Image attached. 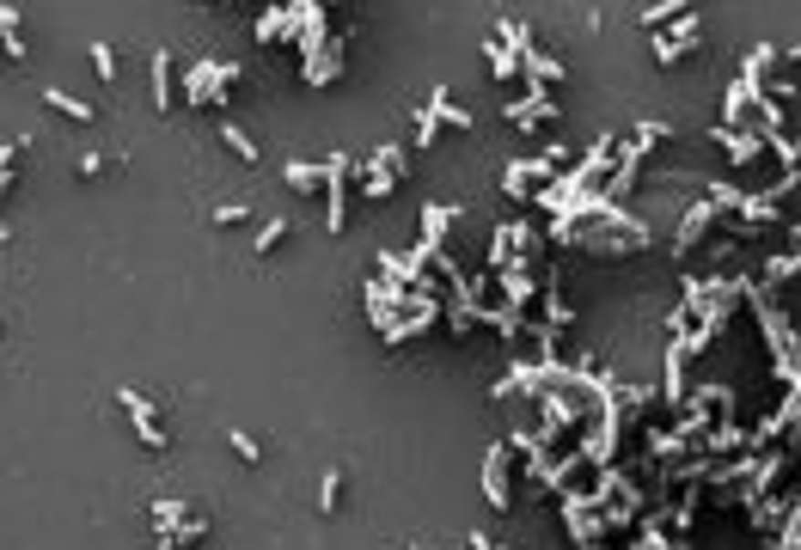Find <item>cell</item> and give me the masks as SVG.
I'll return each instance as SVG.
<instances>
[{
    "mask_svg": "<svg viewBox=\"0 0 801 550\" xmlns=\"http://www.w3.org/2000/svg\"><path fill=\"white\" fill-rule=\"evenodd\" d=\"M411 550H441V545H411Z\"/></svg>",
    "mask_w": 801,
    "mask_h": 550,
    "instance_id": "f6af8a7d",
    "label": "cell"
},
{
    "mask_svg": "<svg viewBox=\"0 0 801 550\" xmlns=\"http://www.w3.org/2000/svg\"><path fill=\"white\" fill-rule=\"evenodd\" d=\"M533 178H557V171L545 160H508V165H502V190H508V196H520V202L533 196Z\"/></svg>",
    "mask_w": 801,
    "mask_h": 550,
    "instance_id": "8fae6325",
    "label": "cell"
},
{
    "mask_svg": "<svg viewBox=\"0 0 801 550\" xmlns=\"http://www.w3.org/2000/svg\"><path fill=\"white\" fill-rule=\"evenodd\" d=\"M43 104H49V110H62V117H74V122H92V104L74 99V92H62V86H43Z\"/></svg>",
    "mask_w": 801,
    "mask_h": 550,
    "instance_id": "d6986e66",
    "label": "cell"
},
{
    "mask_svg": "<svg viewBox=\"0 0 801 550\" xmlns=\"http://www.w3.org/2000/svg\"><path fill=\"white\" fill-rule=\"evenodd\" d=\"M484 61H490L495 80H514V74H520V56H514L508 43H484Z\"/></svg>",
    "mask_w": 801,
    "mask_h": 550,
    "instance_id": "603a6c76",
    "label": "cell"
},
{
    "mask_svg": "<svg viewBox=\"0 0 801 550\" xmlns=\"http://www.w3.org/2000/svg\"><path fill=\"white\" fill-rule=\"evenodd\" d=\"M685 367H692V355H685V343H667V379H661V398H667V410H685V398H692V386H685Z\"/></svg>",
    "mask_w": 801,
    "mask_h": 550,
    "instance_id": "52a82bcc",
    "label": "cell"
},
{
    "mask_svg": "<svg viewBox=\"0 0 801 550\" xmlns=\"http://www.w3.org/2000/svg\"><path fill=\"white\" fill-rule=\"evenodd\" d=\"M190 520V502H178V495H160V502H153V526L160 532H178Z\"/></svg>",
    "mask_w": 801,
    "mask_h": 550,
    "instance_id": "44dd1931",
    "label": "cell"
},
{
    "mask_svg": "<svg viewBox=\"0 0 801 550\" xmlns=\"http://www.w3.org/2000/svg\"><path fill=\"white\" fill-rule=\"evenodd\" d=\"M0 49H6L13 61H25V37H19V31H0Z\"/></svg>",
    "mask_w": 801,
    "mask_h": 550,
    "instance_id": "f35d334b",
    "label": "cell"
},
{
    "mask_svg": "<svg viewBox=\"0 0 801 550\" xmlns=\"http://www.w3.org/2000/svg\"><path fill=\"white\" fill-rule=\"evenodd\" d=\"M147 74H153V104H160V110H172V56H165V49H153Z\"/></svg>",
    "mask_w": 801,
    "mask_h": 550,
    "instance_id": "ffe728a7",
    "label": "cell"
},
{
    "mask_svg": "<svg viewBox=\"0 0 801 550\" xmlns=\"http://www.w3.org/2000/svg\"><path fill=\"white\" fill-rule=\"evenodd\" d=\"M722 221V208L710 202V196H698V202L685 208V214H679V233H673V257H692V244L703 239V233H710V226Z\"/></svg>",
    "mask_w": 801,
    "mask_h": 550,
    "instance_id": "8992f818",
    "label": "cell"
},
{
    "mask_svg": "<svg viewBox=\"0 0 801 550\" xmlns=\"http://www.w3.org/2000/svg\"><path fill=\"white\" fill-rule=\"evenodd\" d=\"M441 318H447V330H453V337H472V330L484 325V318H477V306H447Z\"/></svg>",
    "mask_w": 801,
    "mask_h": 550,
    "instance_id": "83f0119b",
    "label": "cell"
},
{
    "mask_svg": "<svg viewBox=\"0 0 801 550\" xmlns=\"http://www.w3.org/2000/svg\"><path fill=\"white\" fill-rule=\"evenodd\" d=\"M233 80H239V61H196L184 74V99L196 104V110H203V104H226Z\"/></svg>",
    "mask_w": 801,
    "mask_h": 550,
    "instance_id": "7a4b0ae2",
    "label": "cell"
},
{
    "mask_svg": "<svg viewBox=\"0 0 801 550\" xmlns=\"http://www.w3.org/2000/svg\"><path fill=\"white\" fill-rule=\"evenodd\" d=\"M520 74H526L533 86H557V80H563V61H557V56H538L533 43H526V49H520Z\"/></svg>",
    "mask_w": 801,
    "mask_h": 550,
    "instance_id": "4fadbf2b",
    "label": "cell"
},
{
    "mask_svg": "<svg viewBox=\"0 0 801 550\" xmlns=\"http://www.w3.org/2000/svg\"><path fill=\"white\" fill-rule=\"evenodd\" d=\"M226 441H233V452H239V459H245V465H257V459H264V447H257V441H251L245 428H233V434H226Z\"/></svg>",
    "mask_w": 801,
    "mask_h": 550,
    "instance_id": "e575fe53",
    "label": "cell"
},
{
    "mask_svg": "<svg viewBox=\"0 0 801 550\" xmlns=\"http://www.w3.org/2000/svg\"><path fill=\"white\" fill-rule=\"evenodd\" d=\"M667 135H673L667 122H637V141H630V153H637V160H649V147H661Z\"/></svg>",
    "mask_w": 801,
    "mask_h": 550,
    "instance_id": "d4e9b609",
    "label": "cell"
},
{
    "mask_svg": "<svg viewBox=\"0 0 801 550\" xmlns=\"http://www.w3.org/2000/svg\"><path fill=\"white\" fill-rule=\"evenodd\" d=\"M361 190H368L373 202H386L391 190H398V171H391V165H386V160H380V153H373V160H368V165H361Z\"/></svg>",
    "mask_w": 801,
    "mask_h": 550,
    "instance_id": "2e32d148",
    "label": "cell"
},
{
    "mask_svg": "<svg viewBox=\"0 0 801 550\" xmlns=\"http://www.w3.org/2000/svg\"><path fill=\"white\" fill-rule=\"evenodd\" d=\"M685 6H692V0H655V6L642 13V25H649V31H661V25H673L679 13H685Z\"/></svg>",
    "mask_w": 801,
    "mask_h": 550,
    "instance_id": "f1b7e54d",
    "label": "cell"
},
{
    "mask_svg": "<svg viewBox=\"0 0 801 550\" xmlns=\"http://www.w3.org/2000/svg\"><path fill=\"white\" fill-rule=\"evenodd\" d=\"M92 67H99V80H104V86L117 80V56H110V43H92Z\"/></svg>",
    "mask_w": 801,
    "mask_h": 550,
    "instance_id": "d590c367",
    "label": "cell"
},
{
    "mask_svg": "<svg viewBox=\"0 0 801 550\" xmlns=\"http://www.w3.org/2000/svg\"><path fill=\"white\" fill-rule=\"evenodd\" d=\"M245 214H251L245 202H221V208H214V214H208V226H239V221H245Z\"/></svg>",
    "mask_w": 801,
    "mask_h": 550,
    "instance_id": "8d00e7d4",
    "label": "cell"
},
{
    "mask_svg": "<svg viewBox=\"0 0 801 550\" xmlns=\"http://www.w3.org/2000/svg\"><path fill=\"white\" fill-rule=\"evenodd\" d=\"M801 264H796V251H777V257H765V282L759 287H783V282H796Z\"/></svg>",
    "mask_w": 801,
    "mask_h": 550,
    "instance_id": "7402d4cb",
    "label": "cell"
},
{
    "mask_svg": "<svg viewBox=\"0 0 801 550\" xmlns=\"http://www.w3.org/2000/svg\"><path fill=\"white\" fill-rule=\"evenodd\" d=\"M117 404L129 410V422H135V434H141V447H160V452H165V422H160V404H153V398H141L135 386H117Z\"/></svg>",
    "mask_w": 801,
    "mask_h": 550,
    "instance_id": "277c9868",
    "label": "cell"
},
{
    "mask_svg": "<svg viewBox=\"0 0 801 550\" xmlns=\"http://www.w3.org/2000/svg\"><path fill=\"white\" fill-rule=\"evenodd\" d=\"M337 502H343V471L330 465L325 477H318V514H337Z\"/></svg>",
    "mask_w": 801,
    "mask_h": 550,
    "instance_id": "484cf974",
    "label": "cell"
},
{
    "mask_svg": "<svg viewBox=\"0 0 801 550\" xmlns=\"http://www.w3.org/2000/svg\"><path fill=\"white\" fill-rule=\"evenodd\" d=\"M796 264H801V244H796Z\"/></svg>",
    "mask_w": 801,
    "mask_h": 550,
    "instance_id": "bcb514c9",
    "label": "cell"
},
{
    "mask_svg": "<svg viewBox=\"0 0 801 550\" xmlns=\"http://www.w3.org/2000/svg\"><path fill=\"white\" fill-rule=\"evenodd\" d=\"M759 141L771 147V153H777V165H783V171H801V147L789 141V135H759Z\"/></svg>",
    "mask_w": 801,
    "mask_h": 550,
    "instance_id": "4316f807",
    "label": "cell"
},
{
    "mask_svg": "<svg viewBox=\"0 0 801 550\" xmlns=\"http://www.w3.org/2000/svg\"><path fill=\"white\" fill-rule=\"evenodd\" d=\"M416 153H429V147H434V135H441V117H434V110H429V104H422V110H416Z\"/></svg>",
    "mask_w": 801,
    "mask_h": 550,
    "instance_id": "f546056e",
    "label": "cell"
},
{
    "mask_svg": "<svg viewBox=\"0 0 801 550\" xmlns=\"http://www.w3.org/2000/svg\"><path fill=\"white\" fill-rule=\"evenodd\" d=\"M472 550H502V545H490V532H472Z\"/></svg>",
    "mask_w": 801,
    "mask_h": 550,
    "instance_id": "60d3db41",
    "label": "cell"
},
{
    "mask_svg": "<svg viewBox=\"0 0 801 550\" xmlns=\"http://www.w3.org/2000/svg\"><path fill=\"white\" fill-rule=\"evenodd\" d=\"M6 190H13V165L0 171V208H6Z\"/></svg>",
    "mask_w": 801,
    "mask_h": 550,
    "instance_id": "b9f144b4",
    "label": "cell"
},
{
    "mask_svg": "<svg viewBox=\"0 0 801 550\" xmlns=\"http://www.w3.org/2000/svg\"><path fill=\"white\" fill-rule=\"evenodd\" d=\"M484 502H490V508H508V447H502V441L484 447Z\"/></svg>",
    "mask_w": 801,
    "mask_h": 550,
    "instance_id": "ba28073f",
    "label": "cell"
},
{
    "mask_svg": "<svg viewBox=\"0 0 801 550\" xmlns=\"http://www.w3.org/2000/svg\"><path fill=\"white\" fill-rule=\"evenodd\" d=\"M282 183H288L294 196H312V190H325V160L312 165V160H288L282 165Z\"/></svg>",
    "mask_w": 801,
    "mask_h": 550,
    "instance_id": "7c38bea8",
    "label": "cell"
},
{
    "mask_svg": "<svg viewBox=\"0 0 801 550\" xmlns=\"http://www.w3.org/2000/svg\"><path fill=\"white\" fill-rule=\"evenodd\" d=\"M502 122H514V129H538V122H557L551 86H533V80H526V99H514L508 110H502Z\"/></svg>",
    "mask_w": 801,
    "mask_h": 550,
    "instance_id": "5b68a950",
    "label": "cell"
},
{
    "mask_svg": "<svg viewBox=\"0 0 801 550\" xmlns=\"http://www.w3.org/2000/svg\"><path fill=\"white\" fill-rule=\"evenodd\" d=\"M0 31H19V6H0Z\"/></svg>",
    "mask_w": 801,
    "mask_h": 550,
    "instance_id": "ab89813d",
    "label": "cell"
},
{
    "mask_svg": "<svg viewBox=\"0 0 801 550\" xmlns=\"http://www.w3.org/2000/svg\"><path fill=\"white\" fill-rule=\"evenodd\" d=\"M538 160L557 171V165H569V147H563V141H545V153H538Z\"/></svg>",
    "mask_w": 801,
    "mask_h": 550,
    "instance_id": "74e56055",
    "label": "cell"
},
{
    "mask_svg": "<svg viewBox=\"0 0 801 550\" xmlns=\"http://www.w3.org/2000/svg\"><path fill=\"white\" fill-rule=\"evenodd\" d=\"M508 226H514V257L538 269V257H545V226H533V221H508Z\"/></svg>",
    "mask_w": 801,
    "mask_h": 550,
    "instance_id": "5bb4252c",
    "label": "cell"
},
{
    "mask_svg": "<svg viewBox=\"0 0 801 550\" xmlns=\"http://www.w3.org/2000/svg\"><path fill=\"white\" fill-rule=\"evenodd\" d=\"M221 141L233 147V153H239V160H245V165H257V141H251V135H245V129H239V122H221Z\"/></svg>",
    "mask_w": 801,
    "mask_h": 550,
    "instance_id": "cb8c5ba5",
    "label": "cell"
},
{
    "mask_svg": "<svg viewBox=\"0 0 801 550\" xmlns=\"http://www.w3.org/2000/svg\"><path fill=\"white\" fill-rule=\"evenodd\" d=\"M514 264V226H495L490 239V269H508Z\"/></svg>",
    "mask_w": 801,
    "mask_h": 550,
    "instance_id": "1f68e13d",
    "label": "cell"
},
{
    "mask_svg": "<svg viewBox=\"0 0 801 550\" xmlns=\"http://www.w3.org/2000/svg\"><path fill=\"white\" fill-rule=\"evenodd\" d=\"M649 49H655V61H661V67H673V61L685 56V49H679V43L667 37V31H649Z\"/></svg>",
    "mask_w": 801,
    "mask_h": 550,
    "instance_id": "836d02e7",
    "label": "cell"
},
{
    "mask_svg": "<svg viewBox=\"0 0 801 550\" xmlns=\"http://www.w3.org/2000/svg\"><path fill=\"white\" fill-rule=\"evenodd\" d=\"M477 318H484V325H490L502 343H514V337H520V325H526V318H520V306H508V300H502V306H484Z\"/></svg>",
    "mask_w": 801,
    "mask_h": 550,
    "instance_id": "e0dca14e",
    "label": "cell"
},
{
    "mask_svg": "<svg viewBox=\"0 0 801 550\" xmlns=\"http://www.w3.org/2000/svg\"><path fill=\"white\" fill-rule=\"evenodd\" d=\"M294 233V221H264V233H257V257H269V251H282V239Z\"/></svg>",
    "mask_w": 801,
    "mask_h": 550,
    "instance_id": "4dcf8cb0",
    "label": "cell"
},
{
    "mask_svg": "<svg viewBox=\"0 0 801 550\" xmlns=\"http://www.w3.org/2000/svg\"><path fill=\"white\" fill-rule=\"evenodd\" d=\"M495 282H502V300H508V306H526V300L538 294V269L514 257L508 269H495Z\"/></svg>",
    "mask_w": 801,
    "mask_h": 550,
    "instance_id": "30bf717a",
    "label": "cell"
},
{
    "mask_svg": "<svg viewBox=\"0 0 801 550\" xmlns=\"http://www.w3.org/2000/svg\"><path fill=\"white\" fill-rule=\"evenodd\" d=\"M429 110L441 117V129H472V110H465V104H453V86H434Z\"/></svg>",
    "mask_w": 801,
    "mask_h": 550,
    "instance_id": "ac0fdd59",
    "label": "cell"
},
{
    "mask_svg": "<svg viewBox=\"0 0 801 550\" xmlns=\"http://www.w3.org/2000/svg\"><path fill=\"white\" fill-rule=\"evenodd\" d=\"M746 312H753V318H759V330H765V343H771V361H777V379L783 386H789V379H796V325H789V318H783L777 306H771V294H765L759 282L746 287Z\"/></svg>",
    "mask_w": 801,
    "mask_h": 550,
    "instance_id": "6da1fadb",
    "label": "cell"
},
{
    "mask_svg": "<svg viewBox=\"0 0 801 550\" xmlns=\"http://www.w3.org/2000/svg\"><path fill=\"white\" fill-rule=\"evenodd\" d=\"M765 99H777L783 110H789V104L801 99V86H796V80H783V74H765Z\"/></svg>",
    "mask_w": 801,
    "mask_h": 550,
    "instance_id": "d6a6232c",
    "label": "cell"
},
{
    "mask_svg": "<svg viewBox=\"0 0 801 550\" xmlns=\"http://www.w3.org/2000/svg\"><path fill=\"white\" fill-rule=\"evenodd\" d=\"M343 56H349V37L343 31H330V43H325V56L307 67V86L312 92H325V86H337V74H343Z\"/></svg>",
    "mask_w": 801,
    "mask_h": 550,
    "instance_id": "9c48e42d",
    "label": "cell"
},
{
    "mask_svg": "<svg viewBox=\"0 0 801 550\" xmlns=\"http://www.w3.org/2000/svg\"><path fill=\"white\" fill-rule=\"evenodd\" d=\"M789 233H796V244H801V221H796V226H789Z\"/></svg>",
    "mask_w": 801,
    "mask_h": 550,
    "instance_id": "ee69618b",
    "label": "cell"
},
{
    "mask_svg": "<svg viewBox=\"0 0 801 550\" xmlns=\"http://www.w3.org/2000/svg\"><path fill=\"white\" fill-rule=\"evenodd\" d=\"M716 141H722V153H728V160H734L740 165V171H746V165H753V160H759V135H740V129H716Z\"/></svg>",
    "mask_w": 801,
    "mask_h": 550,
    "instance_id": "9a60e30c",
    "label": "cell"
},
{
    "mask_svg": "<svg viewBox=\"0 0 801 550\" xmlns=\"http://www.w3.org/2000/svg\"><path fill=\"white\" fill-rule=\"evenodd\" d=\"M789 61H801V43H789Z\"/></svg>",
    "mask_w": 801,
    "mask_h": 550,
    "instance_id": "7bdbcfd3",
    "label": "cell"
},
{
    "mask_svg": "<svg viewBox=\"0 0 801 550\" xmlns=\"http://www.w3.org/2000/svg\"><path fill=\"white\" fill-rule=\"evenodd\" d=\"M349 153H330L325 160V233H343L349 226Z\"/></svg>",
    "mask_w": 801,
    "mask_h": 550,
    "instance_id": "3957f363",
    "label": "cell"
}]
</instances>
